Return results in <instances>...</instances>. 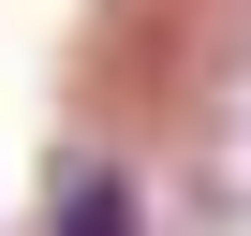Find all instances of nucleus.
I'll list each match as a JSON object with an SVG mask.
<instances>
[{
  "label": "nucleus",
  "instance_id": "1",
  "mask_svg": "<svg viewBox=\"0 0 251 236\" xmlns=\"http://www.w3.org/2000/svg\"><path fill=\"white\" fill-rule=\"evenodd\" d=\"M45 236H148L133 163H118V148H59V177H45Z\"/></svg>",
  "mask_w": 251,
  "mask_h": 236
}]
</instances>
